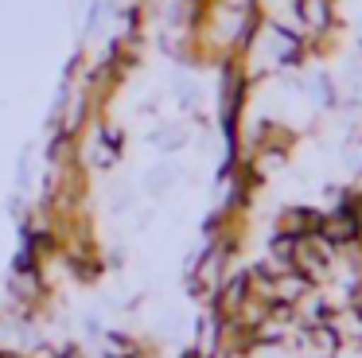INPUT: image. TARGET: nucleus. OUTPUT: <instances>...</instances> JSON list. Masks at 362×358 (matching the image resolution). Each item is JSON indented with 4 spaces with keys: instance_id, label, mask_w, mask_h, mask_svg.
Wrapping results in <instances>:
<instances>
[{
    "instance_id": "nucleus-1",
    "label": "nucleus",
    "mask_w": 362,
    "mask_h": 358,
    "mask_svg": "<svg viewBox=\"0 0 362 358\" xmlns=\"http://www.w3.org/2000/svg\"><path fill=\"white\" fill-rule=\"evenodd\" d=\"M230 257H234L230 246H222V241H203V249L195 253V261H191V269H187V292L195 296V300H211V296L218 292V284L230 277Z\"/></svg>"
},
{
    "instance_id": "nucleus-2",
    "label": "nucleus",
    "mask_w": 362,
    "mask_h": 358,
    "mask_svg": "<svg viewBox=\"0 0 362 358\" xmlns=\"http://www.w3.org/2000/svg\"><path fill=\"white\" fill-rule=\"evenodd\" d=\"M292 16H296V31L304 39L339 31V0H296Z\"/></svg>"
},
{
    "instance_id": "nucleus-3",
    "label": "nucleus",
    "mask_w": 362,
    "mask_h": 358,
    "mask_svg": "<svg viewBox=\"0 0 362 358\" xmlns=\"http://www.w3.org/2000/svg\"><path fill=\"white\" fill-rule=\"evenodd\" d=\"M250 292H253V288H250V269H238V272H230V277L222 280L218 292H214L206 304H211V311H214L218 319H234L238 311L245 308Z\"/></svg>"
},
{
    "instance_id": "nucleus-4",
    "label": "nucleus",
    "mask_w": 362,
    "mask_h": 358,
    "mask_svg": "<svg viewBox=\"0 0 362 358\" xmlns=\"http://www.w3.org/2000/svg\"><path fill=\"white\" fill-rule=\"evenodd\" d=\"M320 214L315 207H284L273 222V233H284V238H308V233L320 230Z\"/></svg>"
}]
</instances>
